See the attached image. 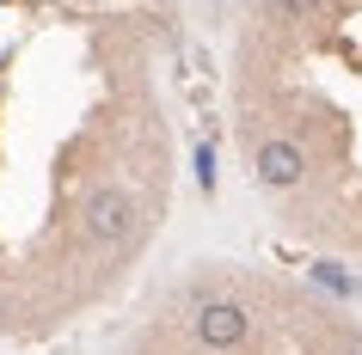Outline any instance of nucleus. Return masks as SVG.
Here are the masks:
<instances>
[{"label": "nucleus", "mask_w": 362, "mask_h": 355, "mask_svg": "<svg viewBox=\"0 0 362 355\" xmlns=\"http://www.w3.org/2000/svg\"><path fill=\"white\" fill-rule=\"evenodd\" d=\"M233 123L252 184L362 251V0H246Z\"/></svg>", "instance_id": "obj_1"}]
</instances>
